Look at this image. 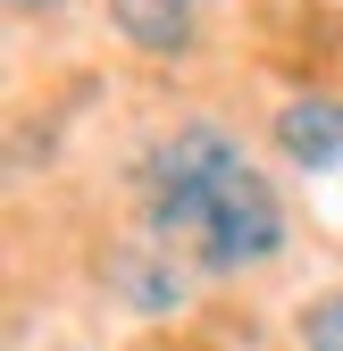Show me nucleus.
I'll return each instance as SVG.
<instances>
[{
	"mask_svg": "<svg viewBox=\"0 0 343 351\" xmlns=\"http://www.w3.org/2000/svg\"><path fill=\"white\" fill-rule=\"evenodd\" d=\"M9 9H25V17H34V9H59V0H9Z\"/></svg>",
	"mask_w": 343,
	"mask_h": 351,
	"instance_id": "obj_5",
	"label": "nucleus"
},
{
	"mask_svg": "<svg viewBox=\"0 0 343 351\" xmlns=\"http://www.w3.org/2000/svg\"><path fill=\"white\" fill-rule=\"evenodd\" d=\"M109 17H117V34L134 42V51H151V59H176L185 42H193V0H109Z\"/></svg>",
	"mask_w": 343,
	"mask_h": 351,
	"instance_id": "obj_3",
	"label": "nucleus"
},
{
	"mask_svg": "<svg viewBox=\"0 0 343 351\" xmlns=\"http://www.w3.org/2000/svg\"><path fill=\"white\" fill-rule=\"evenodd\" d=\"M151 226L159 234H193L209 268H243V259H268L285 243L276 193L243 167V151L218 125H185L159 151V167H151Z\"/></svg>",
	"mask_w": 343,
	"mask_h": 351,
	"instance_id": "obj_1",
	"label": "nucleus"
},
{
	"mask_svg": "<svg viewBox=\"0 0 343 351\" xmlns=\"http://www.w3.org/2000/svg\"><path fill=\"white\" fill-rule=\"evenodd\" d=\"M276 151L293 159V167H343V101H327V93H310V101H285L276 109Z\"/></svg>",
	"mask_w": 343,
	"mask_h": 351,
	"instance_id": "obj_2",
	"label": "nucleus"
},
{
	"mask_svg": "<svg viewBox=\"0 0 343 351\" xmlns=\"http://www.w3.org/2000/svg\"><path fill=\"white\" fill-rule=\"evenodd\" d=\"M302 343L310 351H343V293H327V301L302 310Z\"/></svg>",
	"mask_w": 343,
	"mask_h": 351,
	"instance_id": "obj_4",
	"label": "nucleus"
}]
</instances>
